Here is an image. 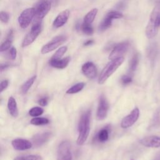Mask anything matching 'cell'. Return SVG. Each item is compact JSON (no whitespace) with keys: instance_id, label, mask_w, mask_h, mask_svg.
<instances>
[{"instance_id":"ab89813d","label":"cell","mask_w":160,"mask_h":160,"mask_svg":"<svg viewBox=\"0 0 160 160\" xmlns=\"http://www.w3.org/2000/svg\"><path fill=\"white\" fill-rule=\"evenodd\" d=\"M130 160H134V159H130Z\"/></svg>"},{"instance_id":"484cf974","label":"cell","mask_w":160,"mask_h":160,"mask_svg":"<svg viewBox=\"0 0 160 160\" xmlns=\"http://www.w3.org/2000/svg\"><path fill=\"white\" fill-rule=\"evenodd\" d=\"M139 63V56L138 54H135L131 58L129 61V70L131 71H134L138 65Z\"/></svg>"},{"instance_id":"8fae6325","label":"cell","mask_w":160,"mask_h":160,"mask_svg":"<svg viewBox=\"0 0 160 160\" xmlns=\"http://www.w3.org/2000/svg\"><path fill=\"white\" fill-rule=\"evenodd\" d=\"M51 8V2L48 0L42 1L36 8V18L38 20H41L49 12Z\"/></svg>"},{"instance_id":"ba28073f","label":"cell","mask_w":160,"mask_h":160,"mask_svg":"<svg viewBox=\"0 0 160 160\" xmlns=\"http://www.w3.org/2000/svg\"><path fill=\"white\" fill-rule=\"evenodd\" d=\"M129 47V42L128 41L121 42L115 45L109 55V59L112 60L120 57H123Z\"/></svg>"},{"instance_id":"60d3db41","label":"cell","mask_w":160,"mask_h":160,"mask_svg":"<svg viewBox=\"0 0 160 160\" xmlns=\"http://www.w3.org/2000/svg\"><path fill=\"white\" fill-rule=\"evenodd\" d=\"M159 23H160V19H159Z\"/></svg>"},{"instance_id":"cb8c5ba5","label":"cell","mask_w":160,"mask_h":160,"mask_svg":"<svg viewBox=\"0 0 160 160\" xmlns=\"http://www.w3.org/2000/svg\"><path fill=\"white\" fill-rule=\"evenodd\" d=\"M85 86V83L83 82H78L76 84H74V86H71V88H69L67 91H66V94H76L79 92V91H81L84 87Z\"/></svg>"},{"instance_id":"30bf717a","label":"cell","mask_w":160,"mask_h":160,"mask_svg":"<svg viewBox=\"0 0 160 160\" xmlns=\"http://www.w3.org/2000/svg\"><path fill=\"white\" fill-rule=\"evenodd\" d=\"M109 109V104L106 98V97L102 94L99 97L98 109L96 112V118L99 121H101L104 119L107 115Z\"/></svg>"},{"instance_id":"4316f807","label":"cell","mask_w":160,"mask_h":160,"mask_svg":"<svg viewBox=\"0 0 160 160\" xmlns=\"http://www.w3.org/2000/svg\"><path fill=\"white\" fill-rule=\"evenodd\" d=\"M68 50V47L67 46H62L59 48L56 52L53 54V56L51 57V59H59L62 58V56Z\"/></svg>"},{"instance_id":"d590c367","label":"cell","mask_w":160,"mask_h":160,"mask_svg":"<svg viewBox=\"0 0 160 160\" xmlns=\"http://www.w3.org/2000/svg\"><path fill=\"white\" fill-rule=\"evenodd\" d=\"M38 103L42 106H45L48 103V99L47 98H42L38 100Z\"/></svg>"},{"instance_id":"3957f363","label":"cell","mask_w":160,"mask_h":160,"mask_svg":"<svg viewBox=\"0 0 160 160\" xmlns=\"http://www.w3.org/2000/svg\"><path fill=\"white\" fill-rule=\"evenodd\" d=\"M124 57H120L117 59L111 60L102 69L101 71L99 78L98 84H102L106 81L118 69V68L124 62Z\"/></svg>"},{"instance_id":"ffe728a7","label":"cell","mask_w":160,"mask_h":160,"mask_svg":"<svg viewBox=\"0 0 160 160\" xmlns=\"http://www.w3.org/2000/svg\"><path fill=\"white\" fill-rule=\"evenodd\" d=\"M98 12V9L97 8H92L91 9L84 17L83 22L91 24V23L94 20V18H96V16L97 15Z\"/></svg>"},{"instance_id":"d6986e66","label":"cell","mask_w":160,"mask_h":160,"mask_svg":"<svg viewBox=\"0 0 160 160\" xmlns=\"http://www.w3.org/2000/svg\"><path fill=\"white\" fill-rule=\"evenodd\" d=\"M12 38H13V31L11 29L5 39V41L1 44L0 47V51L2 52L3 51H6L10 49L12 42Z\"/></svg>"},{"instance_id":"ac0fdd59","label":"cell","mask_w":160,"mask_h":160,"mask_svg":"<svg viewBox=\"0 0 160 160\" xmlns=\"http://www.w3.org/2000/svg\"><path fill=\"white\" fill-rule=\"evenodd\" d=\"M8 108L11 115L14 118H17L19 114V110L16 99L10 96L8 101Z\"/></svg>"},{"instance_id":"603a6c76","label":"cell","mask_w":160,"mask_h":160,"mask_svg":"<svg viewBox=\"0 0 160 160\" xmlns=\"http://www.w3.org/2000/svg\"><path fill=\"white\" fill-rule=\"evenodd\" d=\"M112 21V19H111L108 15H106L99 26V31H103L108 29L111 26Z\"/></svg>"},{"instance_id":"d6a6232c","label":"cell","mask_w":160,"mask_h":160,"mask_svg":"<svg viewBox=\"0 0 160 160\" xmlns=\"http://www.w3.org/2000/svg\"><path fill=\"white\" fill-rule=\"evenodd\" d=\"M9 58L12 59V60H14L16 58V56H17V50L14 47H12L9 49Z\"/></svg>"},{"instance_id":"7a4b0ae2","label":"cell","mask_w":160,"mask_h":160,"mask_svg":"<svg viewBox=\"0 0 160 160\" xmlns=\"http://www.w3.org/2000/svg\"><path fill=\"white\" fill-rule=\"evenodd\" d=\"M160 6H156L152 9L149 22L146 26L145 32L148 39H152L158 33V28L160 26Z\"/></svg>"},{"instance_id":"f35d334b","label":"cell","mask_w":160,"mask_h":160,"mask_svg":"<svg viewBox=\"0 0 160 160\" xmlns=\"http://www.w3.org/2000/svg\"><path fill=\"white\" fill-rule=\"evenodd\" d=\"M154 160H160V154H159Z\"/></svg>"},{"instance_id":"8d00e7d4","label":"cell","mask_w":160,"mask_h":160,"mask_svg":"<svg viewBox=\"0 0 160 160\" xmlns=\"http://www.w3.org/2000/svg\"><path fill=\"white\" fill-rule=\"evenodd\" d=\"M94 43V41L92 39H89L87 41H86L84 43V46H90L91 44H92Z\"/></svg>"},{"instance_id":"e575fe53","label":"cell","mask_w":160,"mask_h":160,"mask_svg":"<svg viewBox=\"0 0 160 160\" xmlns=\"http://www.w3.org/2000/svg\"><path fill=\"white\" fill-rule=\"evenodd\" d=\"M9 84V81L8 80H3L1 81L0 84V92H2L4 90H5Z\"/></svg>"},{"instance_id":"83f0119b","label":"cell","mask_w":160,"mask_h":160,"mask_svg":"<svg viewBox=\"0 0 160 160\" xmlns=\"http://www.w3.org/2000/svg\"><path fill=\"white\" fill-rule=\"evenodd\" d=\"M13 160H42V158L39 155L32 154L16 157Z\"/></svg>"},{"instance_id":"f1b7e54d","label":"cell","mask_w":160,"mask_h":160,"mask_svg":"<svg viewBox=\"0 0 160 160\" xmlns=\"http://www.w3.org/2000/svg\"><path fill=\"white\" fill-rule=\"evenodd\" d=\"M44 112V109L42 108L36 106L32 108L29 111V114L32 117H38L39 116H41Z\"/></svg>"},{"instance_id":"4dcf8cb0","label":"cell","mask_w":160,"mask_h":160,"mask_svg":"<svg viewBox=\"0 0 160 160\" xmlns=\"http://www.w3.org/2000/svg\"><path fill=\"white\" fill-rule=\"evenodd\" d=\"M111 19H121L123 17V14L118 11H111L106 14Z\"/></svg>"},{"instance_id":"8992f818","label":"cell","mask_w":160,"mask_h":160,"mask_svg":"<svg viewBox=\"0 0 160 160\" xmlns=\"http://www.w3.org/2000/svg\"><path fill=\"white\" fill-rule=\"evenodd\" d=\"M57 160H72V155L70 142L68 141H62L57 151Z\"/></svg>"},{"instance_id":"9a60e30c","label":"cell","mask_w":160,"mask_h":160,"mask_svg":"<svg viewBox=\"0 0 160 160\" xmlns=\"http://www.w3.org/2000/svg\"><path fill=\"white\" fill-rule=\"evenodd\" d=\"M81 70L82 73L89 79H94L96 77L98 74V71L96 66L92 62H86L84 63L82 68Z\"/></svg>"},{"instance_id":"6da1fadb","label":"cell","mask_w":160,"mask_h":160,"mask_svg":"<svg viewBox=\"0 0 160 160\" xmlns=\"http://www.w3.org/2000/svg\"><path fill=\"white\" fill-rule=\"evenodd\" d=\"M90 131V112H84L81 116L78 124L77 144L82 145L87 140Z\"/></svg>"},{"instance_id":"5bb4252c","label":"cell","mask_w":160,"mask_h":160,"mask_svg":"<svg viewBox=\"0 0 160 160\" xmlns=\"http://www.w3.org/2000/svg\"><path fill=\"white\" fill-rule=\"evenodd\" d=\"M52 137V133L50 132H45L35 134L32 138V144L35 147H39L46 143Z\"/></svg>"},{"instance_id":"f546056e","label":"cell","mask_w":160,"mask_h":160,"mask_svg":"<svg viewBox=\"0 0 160 160\" xmlns=\"http://www.w3.org/2000/svg\"><path fill=\"white\" fill-rule=\"evenodd\" d=\"M81 29L82 30V31L83 32L84 34H87V35H91L92 34L94 30L93 28L92 27V26L91 24H86L83 22L81 26Z\"/></svg>"},{"instance_id":"1f68e13d","label":"cell","mask_w":160,"mask_h":160,"mask_svg":"<svg viewBox=\"0 0 160 160\" xmlns=\"http://www.w3.org/2000/svg\"><path fill=\"white\" fill-rule=\"evenodd\" d=\"M0 19L4 23L8 22L9 20V14L6 11H1L0 12Z\"/></svg>"},{"instance_id":"d4e9b609","label":"cell","mask_w":160,"mask_h":160,"mask_svg":"<svg viewBox=\"0 0 160 160\" xmlns=\"http://www.w3.org/2000/svg\"><path fill=\"white\" fill-rule=\"evenodd\" d=\"M49 122V121L48 118L44 117H34L30 121V123L35 126L45 125Z\"/></svg>"},{"instance_id":"836d02e7","label":"cell","mask_w":160,"mask_h":160,"mask_svg":"<svg viewBox=\"0 0 160 160\" xmlns=\"http://www.w3.org/2000/svg\"><path fill=\"white\" fill-rule=\"evenodd\" d=\"M121 81L123 84H128L132 82V78L128 75H124L121 77Z\"/></svg>"},{"instance_id":"e0dca14e","label":"cell","mask_w":160,"mask_h":160,"mask_svg":"<svg viewBox=\"0 0 160 160\" xmlns=\"http://www.w3.org/2000/svg\"><path fill=\"white\" fill-rule=\"evenodd\" d=\"M70 61V58L69 56L61 58L59 59H50L49 64L55 68L57 69H64L68 65Z\"/></svg>"},{"instance_id":"277c9868","label":"cell","mask_w":160,"mask_h":160,"mask_svg":"<svg viewBox=\"0 0 160 160\" xmlns=\"http://www.w3.org/2000/svg\"><path fill=\"white\" fill-rule=\"evenodd\" d=\"M42 29L41 23L40 21H36L32 26L30 31L24 37L21 46L22 48H25L31 44L38 37L39 34L41 33Z\"/></svg>"},{"instance_id":"2e32d148","label":"cell","mask_w":160,"mask_h":160,"mask_svg":"<svg viewBox=\"0 0 160 160\" xmlns=\"http://www.w3.org/2000/svg\"><path fill=\"white\" fill-rule=\"evenodd\" d=\"M70 12L69 10L66 9L59 13V14L54 19L52 25L55 28H59L64 26L68 21L69 17Z\"/></svg>"},{"instance_id":"4fadbf2b","label":"cell","mask_w":160,"mask_h":160,"mask_svg":"<svg viewBox=\"0 0 160 160\" xmlns=\"http://www.w3.org/2000/svg\"><path fill=\"white\" fill-rule=\"evenodd\" d=\"M140 144L148 148H157L160 147V136H149L141 139L139 141Z\"/></svg>"},{"instance_id":"74e56055","label":"cell","mask_w":160,"mask_h":160,"mask_svg":"<svg viewBox=\"0 0 160 160\" xmlns=\"http://www.w3.org/2000/svg\"><path fill=\"white\" fill-rule=\"evenodd\" d=\"M8 67V64H1V71L2 72L4 69H5L6 68H7Z\"/></svg>"},{"instance_id":"7c38bea8","label":"cell","mask_w":160,"mask_h":160,"mask_svg":"<svg viewBox=\"0 0 160 160\" xmlns=\"http://www.w3.org/2000/svg\"><path fill=\"white\" fill-rule=\"evenodd\" d=\"M11 144L14 149L18 151H24L27 149H31L33 144L30 141L22 139V138H17L12 141Z\"/></svg>"},{"instance_id":"7402d4cb","label":"cell","mask_w":160,"mask_h":160,"mask_svg":"<svg viewBox=\"0 0 160 160\" xmlns=\"http://www.w3.org/2000/svg\"><path fill=\"white\" fill-rule=\"evenodd\" d=\"M109 129L107 128H104L101 129L98 133L96 138L98 141L104 142L106 141L109 138Z\"/></svg>"},{"instance_id":"5b68a950","label":"cell","mask_w":160,"mask_h":160,"mask_svg":"<svg viewBox=\"0 0 160 160\" xmlns=\"http://www.w3.org/2000/svg\"><path fill=\"white\" fill-rule=\"evenodd\" d=\"M66 39L67 37L64 35H59L55 36L49 42L42 47L41 50V54H47L55 50L61 44H62L66 41Z\"/></svg>"},{"instance_id":"52a82bcc","label":"cell","mask_w":160,"mask_h":160,"mask_svg":"<svg viewBox=\"0 0 160 160\" xmlns=\"http://www.w3.org/2000/svg\"><path fill=\"white\" fill-rule=\"evenodd\" d=\"M36 15V8H29L24 9L18 17V22L21 28H26Z\"/></svg>"},{"instance_id":"44dd1931","label":"cell","mask_w":160,"mask_h":160,"mask_svg":"<svg viewBox=\"0 0 160 160\" xmlns=\"http://www.w3.org/2000/svg\"><path fill=\"white\" fill-rule=\"evenodd\" d=\"M36 79V76L34 75L28 79L25 82L23 83V84L21 87V91L22 94H26L28 91L29 90V89L31 88L32 84H34L35 80Z\"/></svg>"},{"instance_id":"9c48e42d","label":"cell","mask_w":160,"mask_h":160,"mask_svg":"<svg viewBox=\"0 0 160 160\" xmlns=\"http://www.w3.org/2000/svg\"><path fill=\"white\" fill-rule=\"evenodd\" d=\"M139 109L138 108H134L131 112L122 118L121 126L123 129H126L131 127L138 119L139 117Z\"/></svg>"}]
</instances>
